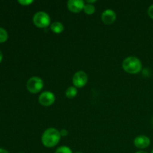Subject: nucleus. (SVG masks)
<instances>
[{"label":"nucleus","instance_id":"obj_15","mask_svg":"<svg viewBox=\"0 0 153 153\" xmlns=\"http://www.w3.org/2000/svg\"><path fill=\"white\" fill-rule=\"evenodd\" d=\"M18 2L21 4V5L23 6H27V5H30L31 3H33L34 1L32 0H19Z\"/></svg>","mask_w":153,"mask_h":153},{"label":"nucleus","instance_id":"obj_19","mask_svg":"<svg viewBox=\"0 0 153 153\" xmlns=\"http://www.w3.org/2000/svg\"><path fill=\"white\" fill-rule=\"evenodd\" d=\"M2 59H3V54H2V52H1V51H0V63L1 62Z\"/></svg>","mask_w":153,"mask_h":153},{"label":"nucleus","instance_id":"obj_3","mask_svg":"<svg viewBox=\"0 0 153 153\" xmlns=\"http://www.w3.org/2000/svg\"><path fill=\"white\" fill-rule=\"evenodd\" d=\"M33 22L38 28H46L50 25V16L46 12L38 11L33 16Z\"/></svg>","mask_w":153,"mask_h":153},{"label":"nucleus","instance_id":"obj_2","mask_svg":"<svg viewBox=\"0 0 153 153\" xmlns=\"http://www.w3.org/2000/svg\"><path fill=\"white\" fill-rule=\"evenodd\" d=\"M123 69L130 74H137L142 70L141 61L136 57H128L123 61Z\"/></svg>","mask_w":153,"mask_h":153},{"label":"nucleus","instance_id":"obj_16","mask_svg":"<svg viewBox=\"0 0 153 153\" xmlns=\"http://www.w3.org/2000/svg\"><path fill=\"white\" fill-rule=\"evenodd\" d=\"M148 15L153 19V4H151L148 9Z\"/></svg>","mask_w":153,"mask_h":153},{"label":"nucleus","instance_id":"obj_21","mask_svg":"<svg viewBox=\"0 0 153 153\" xmlns=\"http://www.w3.org/2000/svg\"><path fill=\"white\" fill-rule=\"evenodd\" d=\"M76 153H82V152H76Z\"/></svg>","mask_w":153,"mask_h":153},{"label":"nucleus","instance_id":"obj_5","mask_svg":"<svg viewBox=\"0 0 153 153\" xmlns=\"http://www.w3.org/2000/svg\"><path fill=\"white\" fill-rule=\"evenodd\" d=\"M88 75L84 71H78L74 74L73 77V83L74 87L78 88H83L88 83Z\"/></svg>","mask_w":153,"mask_h":153},{"label":"nucleus","instance_id":"obj_14","mask_svg":"<svg viewBox=\"0 0 153 153\" xmlns=\"http://www.w3.org/2000/svg\"><path fill=\"white\" fill-rule=\"evenodd\" d=\"M55 153H73V152L68 146H62L56 149Z\"/></svg>","mask_w":153,"mask_h":153},{"label":"nucleus","instance_id":"obj_9","mask_svg":"<svg viewBox=\"0 0 153 153\" xmlns=\"http://www.w3.org/2000/svg\"><path fill=\"white\" fill-rule=\"evenodd\" d=\"M134 144L138 149H145L150 144V139L145 135L137 136L134 140Z\"/></svg>","mask_w":153,"mask_h":153},{"label":"nucleus","instance_id":"obj_23","mask_svg":"<svg viewBox=\"0 0 153 153\" xmlns=\"http://www.w3.org/2000/svg\"><path fill=\"white\" fill-rule=\"evenodd\" d=\"M152 123H153V119H152Z\"/></svg>","mask_w":153,"mask_h":153},{"label":"nucleus","instance_id":"obj_13","mask_svg":"<svg viewBox=\"0 0 153 153\" xmlns=\"http://www.w3.org/2000/svg\"><path fill=\"white\" fill-rule=\"evenodd\" d=\"M8 38V34L4 28L0 27V43H4Z\"/></svg>","mask_w":153,"mask_h":153},{"label":"nucleus","instance_id":"obj_8","mask_svg":"<svg viewBox=\"0 0 153 153\" xmlns=\"http://www.w3.org/2000/svg\"><path fill=\"white\" fill-rule=\"evenodd\" d=\"M116 13L114 10H111V9H107V10H104L101 16L102 21L105 25H111V24L114 23V21L116 20Z\"/></svg>","mask_w":153,"mask_h":153},{"label":"nucleus","instance_id":"obj_1","mask_svg":"<svg viewBox=\"0 0 153 153\" xmlns=\"http://www.w3.org/2000/svg\"><path fill=\"white\" fill-rule=\"evenodd\" d=\"M61 137V134L58 130L54 128H49L46 129L42 135V143L47 148L54 147L59 143Z\"/></svg>","mask_w":153,"mask_h":153},{"label":"nucleus","instance_id":"obj_22","mask_svg":"<svg viewBox=\"0 0 153 153\" xmlns=\"http://www.w3.org/2000/svg\"><path fill=\"white\" fill-rule=\"evenodd\" d=\"M151 153H153V149H152V152H151Z\"/></svg>","mask_w":153,"mask_h":153},{"label":"nucleus","instance_id":"obj_17","mask_svg":"<svg viewBox=\"0 0 153 153\" xmlns=\"http://www.w3.org/2000/svg\"><path fill=\"white\" fill-rule=\"evenodd\" d=\"M60 134H61V137H64V136H67L68 134V131L66 129H62L60 131Z\"/></svg>","mask_w":153,"mask_h":153},{"label":"nucleus","instance_id":"obj_7","mask_svg":"<svg viewBox=\"0 0 153 153\" xmlns=\"http://www.w3.org/2000/svg\"><path fill=\"white\" fill-rule=\"evenodd\" d=\"M85 1L82 0H69L67 7L73 13H79L85 7Z\"/></svg>","mask_w":153,"mask_h":153},{"label":"nucleus","instance_id":"obj_4","mask_svg":"<svg viewBox=\"0 0 153 153\" xmlns=\"http://www.w3.org/2000/svg\"><path fill=\"white\" fill-rule=\"evenodd\" d=\"M26 88L31 94H37L43 89V81L38 76H33L27 82Z\"/></svg>","mask_w":153,"mask_h":153},{"label":"nucleus","instance_id":"obj_6","mask_svg":"<svg viewBox=\"0 0 153 153\" xmlns=\"http://www.w3.org/2000/svg\"><path fill=\"white\" fill-rule=\"evenodd\" d=\"M38 101L43 106L52 105L55 101V94L50 91H45L40 94L38 98Z\"/></svg>","mask_w":153,"mask_h":153},{"label":"nucleus","instance_id":"obj_18","mask_svg":"<svg viewBox=\"0 0 153 153\" xmlns=\"http://www.w3.org/2000/svg\"><path fill=\"white\" fill-rule=\"evenodd\" d=\"M0 153H9L8 151H7L6 149H2V148H0Z\"/></svg>","mask_w":153,"mask_h":153},{"label":"nucleus","instance_id":"obj_11","mask_svg":"<svg viewBox=\"0 0 153 153\" xmlns=\"http://www.w3.org/2000/svg\"><path fill=\"white\" fill-rule=\"evenodd\" d=\"M77 88L76 87H70L67 89L65 92V95L67 98L69 99H73L74 97H76V96L77 95Z\"/></svg>","mask_w":153,"mask_h":153},{"label":"nucleus","instance_id":"obj_10","mask_svg":"<svg viewBox=\"0 0 153 153\" xmlns=\"http://www.w3.org/2000/svg\"><path fill=\"white\" fill-rule=\"evenodd\" d=\"M64 29V27L61 22H55L51 24V30L55 34H61Z\"/></svg>","mask_w":153,"mask_h":153},{"label":"nucleus","instance_id":"obj_12","mask_svg":"<svg viewBox=\"0 0 153 153\" xmlns=\"http://www.w3.org/2000/svg\"><path fill=\"white\" fill-rule=\"evenodd\" d=\"M83 10H84V11H85V13H86V14L92 15L93 13H94V12H95L96 8H95V7L93 5V4H85V5Z\"/></svg>","mask_w":153,"mask_h":153},{"label":"nucleus","instance_id":"obj_20","mask_svg":"<svg viewBox=\"0 0 153 153\" xmlns=\"http://www.w3.org/2000/svg\"><path fill=\"white\" fill-rule=\"evenodd\" d=\"M135 153H147V152H145V151H143V150H140V151H137V152Z\"/></svg>","mask_w":153,"mask_h":153}]
</instances>
